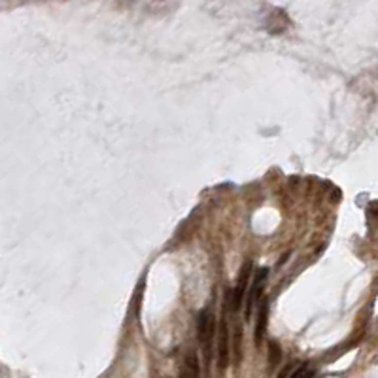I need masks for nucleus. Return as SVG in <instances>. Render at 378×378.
Returning <instances> with one entry per match:
<instances>
[{
	"mask_svg": "<svg viewBox=\"0 0 378 378\" xmlns=\"http://www.w3.org/2000/svg\"><path fill=\"white\" fill-rule=\"evenodd\" d=\"M214 333H215V321L214 314L210 309L201 310L197 314V338L201 343L204 355V365L206 369L210 367V359H212V344H214Z\"/></svg>",
	"mask_w": 378,
	"mask_h": 378,
	"instance_id": "f257e3e1",
	"label": "nucleus"
},
{
	"mask_svg": "<svg viewBox=\"0 0 378 378\" xmlns=\"http://www.w3.org/2000/svg\"><path fill=\"white\" fill-rule=\"evenodd\" d=\"M268 276V268H261V271H257L256 278H254V282H251L250 285H248V295H246L244 302V318L246 320H250L251 318V312H254V307L257 304V301L261 299V293H263V287H265V280H267Z\"/></svg>",
	"mask_w": 378,
	"mask_h": 378,
	"instance_id": "f03ea898",
	"label": "nucleus"
},
{
	"mask_svg": "<svg viewBox=\"0 0 378 378\" xmlns=\"http://www.w3.org/2000/svg\"><path fill=\"white\" fill-rule=\"evenodd\" d=\"M229 365V329L225 318H221L218 327V372L223 374Z\"/></svg>",
	"mask_w": 378,
	"mask_h": 378,
	"instance_id": "7ed1b4c3",
	"label": "nucleus"
},
{
	"mask_svg": "<svg viewBox=\"0 0 378 378\" xmlns=\"http://www.w3.org/2000/svg\"><path fill=\"white\" fill-rule=\"evenodd\" d=\"M250 276H251V263H246L242 271H240V276L237 280V285L233 290V299H231V304H233V312H239L240 307L244 304V293L248 291V285H250Z\"/></svg>",
	"mask_w": 378,
	"mask_h": 378,
	"instance_id": "20e7f679",
	"label": "nucleus"
},
{
	"mask_svg": "<svg viewBox=\"0 0 378 378\" xmlns=\"http://www.w3.org/2000/svg\"><path fill=\"white\" fill-rule=\"evenodd\" d=\"M268 323V299L261 297L257 301V320H256V344H261Z\"/></svg>",
	"mask_w": 378,
	"mask_h": 378,
	"instance_id": "39448f33",
	"label": "nucleus"
},
{
	"mask_svg": "<svg viewBox=\"0 0 378 378\" xmlns=\"http://www.w3.org/2000/svg\"><path fill=\"white\" fill-rule=\"evenodd\" d=\"M178 378H201V365H199V357L195 352H189L187 357L184 359V365L180 369V376Z\"/></svg>",
	"mask_w": 378,
	"mask_h": 378,
	"instance_id": "423d86ee",
	"label": "nucleus"
},
{
	"mask_svg": "<svg viewBox=\"0 0 378 378\" xmlns=\"http://www.w3.org/2000/svg\"><path fill=\"white\" fill-rule=\"evenodd\" d=\"M312 374H314V371L310 369L309 363H301V365H297L291 371V374L287 378H312Z\"/></svg>",
	"mask_w": 378,
	"mask_h": 378,
	"instance_id": "0eeeda50",
	"label": "nucleus"
},
{
	"mask_svg": "<svg viewBox=\"0 0 378 378\" xmlns=\"http://www.w3.org/2000/svg\"><path fill=\"white\" fill-rule=\"evenodd\" d=\"M280 355H282V350H280L278 344L276 343L268 344V365H271V369L280 363Z\"/></svg>",
	"mask_w": 378,
	"mask_h": 378,
	"instance_id": "6e6552de",
	"label": "nucleus"
},
{
	"mask_svg": "<svg viewBox=\"0 0 378 378\" xmlns=\"http://www.w3.org/2000/svg\"><path fill=\"white\" fill-rule=\"evenodd\" d=\"M293 369H295V367H285L284 371L280 372V376H278V378H287V376H290V374H291V371H293Z\"/></svg>",
	"mask_w": 378,
	"mask_h": 378,
	"instance_id": "1a4fd4ad",
	"label": "nucleus"
}]
</instances>
